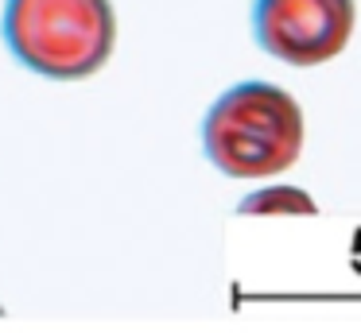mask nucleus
Wrapping results in <instances>:
<instances>
[{
  "label": "nucleus",
  "instance_id": "39448f33",
  "mask_svg": "<svg viewBox=\"0 0 361 333\" xmlns=\"http://www.w3.org/2000/svg\"><path fill=\"white\" fill-rule=\"evenodd\" d=\"M0 314H4V310H0Z\"/></svg>",
  "mask_w": 361,
  "mask_h": 333
},
{
  "label": "nucleus",
  "instance_id": "f257e3e1",
  "mask_svg": "<svg viewBox=\"0 0 361 333\" xmlns=\"http://www.w3.org/2000/svg\"><path fill=\"white\" fill-rule=\"evenodd\" d=\"M202 147L229 178L280 175L303 151V113L280 85L241 82L221 93L206 113Z\"/></svg>",
  "mask_w": 361,
  "mask_h": 333
},
{
  "label": "nucleus",
  "instance_id": "f03ea898",
  "mask_svg": "<svg viewBox=\"0 0 361 333\" xmlns=\"http://www.w3.org/2000/svg\"><path fill=\"white\" fill-rule=\"evenodd\" d=\"M4 43L35 74L78 82L109 62L117 15L109 0H8Z\"/></svg>",
  "mask_w": 361,
  "mask_h": 333
},
{
  "label": "nucleus",
  "instance_id": "20e7f679",
  "mask_svg": "<svg viewBox=\"0 0 361 333\" xmlns=\"http://www.w3.org/2000/svg\"><path fill=\"white\" fill-rule=\"evenodd\" d=\"M237 209L241 213H314V201L303 190H295V186H272V190L245 198Z\"/></svg>",
  "mask_w": 361,
  "mask_h": 333
},
{
  "label": "nucleus",
  "instance_id": "7ed1b4c3",
  "mask_svg": "<svg viewBox=\"0 0 361 333\" xmlns=\"http://www.w3.org/2000/svg\"><path fill=\"white\" fill-rule=\"evenodd\" d=\"M257 43L288 66H319L345 51L353 35V0H257Z\"/></svg>",
  "mask_w": 361,
  "mask_h": 333
}]
</instances>
